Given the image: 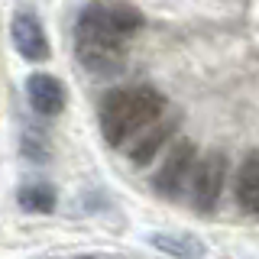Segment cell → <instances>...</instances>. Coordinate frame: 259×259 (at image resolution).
<instances>
[{
	"mask_svg": "<svg viewBox=\"0 0 259 259\" xmlns=\"http://www.w3.org/2000/svg\"><path fill=\"white\" fill-rule=\"evenodd\" d=\"M175 130H178V117H175V113H162L159 120H152V123L140 133V140L130 146V162L140 165V168L149 165V162L156 159V152L175 136Z\"/></svg>",
	"mask_w": 259,
	"mask_h": 259,
	"instance_id": "obj_6",
	"label": "cell"
},
{
	"mask_svg": "<svg viewBox=\"0 0 259 259\" xmlns=\"http://www.w3.org/2000/svg\"><path fill=\"white\" fill-rule=\"evenodd\" d=\"M224 182H227V156L221 149H210L207 156L198 159L191 172V204L198 214H210L217 207Z\"/></svg>",
	"mask_w": 259,
	"mask_h": 259,
	"instance_id": "obj_3",
	"label": "cell"
},
{
	"mask_svg": "<svg viewBox=\"0 0 259 259\" xmlns=\"http://www.w3.org/2000/svg\"><path fill=\"white\" fill-rule=\"evenodd\" d=\"M194 165H198V146H194V140H178L172 146V152L165 156V162L152 175V188L159 194H165V198H175L182 191V185L191 178Z\"/></svg>",
	"mask_w": 259,
	"mask_h": 259,
	"instance_id": "obj_4",
	"label": "cell"
},
{
	"mask_svg": "<svg viewBox=\"0 0 259 259\" xmlns=\"http://www.w3.org/2000/svg\"><path fill=\"white\" fill-rule=\"evenodd\" d=\"M146 243L175 259H204V243L191 233H149Z\"/></svg>",
	"mask_w": 259,
	"mask_h": 259,
	"instance_id": "obj_10",
	"label": "cell"
},
{
	"mask_svg": "<svg viewBox=\"0 0 259 259\" xmlns=\"http://www.w3.org/2000/svg\"><path fill=\"white\" fill-rule=\"evenodd\" d=\"M165 113V97L156 88H120L101 104V133L110 146H123L130 133L146 130Z\"/></svg>",
	"mask_w": 259,
	"mask_h": 259,
	"instance_id": "obj_1",
	"label": "cell"
},
{
	"mask_svg": "<svg viewBox=\"0 0 259 259\" xmlns=\"http://www.w3.org/2000/svg\"><path fill=\"white\" fill-rule=\"evenodd\" d=\"M75 55L78 62L84 65L91 75H117L123 68L126 49H123V36L117 32H107L101 26H91V23L78 20L75 29Z\"/></svg>",
	"mask_w": 259,
	"mask_h": 259,
	"instance_id": "obj_2",
	"label": "cell"
},
{
	"mask_svg": "<svg viewBox=\"0 0 259 259\" xmlns=\"http://www.w3.org/2000/svg\"><path fill=\"white\" fill-rule=\"evenodd\" d=\"M10 36H13L16 52L26 62H46L49 59V39H46L42 26H39L36 13H16L13 26H10Z\"/></svg>",
	"mask_w": 259,
	"mask_h": 259,
	"instance_id": "obj_7",
	"label": "cell"
},
{
	"mask_svg": "<svg viewBox=\"0 0 259 259\" xmlns=\"http://www.w3.org/2000/svg\"><path fill=\"white\" fill-rule=\"evenodd\" d=\"M16 204L20 210H26V214H52L55 210V188L52 185H26V188L20 191V198H16Z\"/></svg>",
	"mask_w": 259,
	"mask_h": 259,
	"instance_id": "obj_11",
	"label": "cell"
},
{
	"mask_svg": "<svg viewBox=\"0 0 259 259\" xmlns=\"http://www.w3.org/2000/svg\"><path fill=\"white\" fill-rule=\"evenodd\" d=\"M233 191H237V204L246 210V214L259 217V152L249 149L243 162L237 165V175H233Z\"/></svg>",
	"mask_w": 259,
	"mask_h": 259,
	"instance_id": "obj_9",
	"label": "cell"
},
{
	"mask_svg": "<svg viewBox=\"0 0 259 259\" xmlns=\"http://www.w3.org/2000/svg\"><path fill=\"white\" fill-rule=\"evenodd\" d=\"M26 97H29V107L39 117H59L65 110V84L52 75H29Z\"/></svg>",
	"mask_w": 259,
	"mask_h": 259,
	"instance_id": "obj_8",
	"label": "cell"
},
{
	"mask_svg": "<svg viewBox=\"0 0 259 259\" xmlns=\"http://www.w3.org/2000/svg\"><path fill=\"white\" fill-rule=\"evenodd\" d=\"M78 20L91 23V26H101L107 32H117V36H130L143 26V13L136 7H123V4H104V0H94L81 10Z\"/></svg>",
	"mask_w": 259,
	"mask_h": 259,
	"instance_id": "obj_5",
	"label": "cell"
}]
</instances>
